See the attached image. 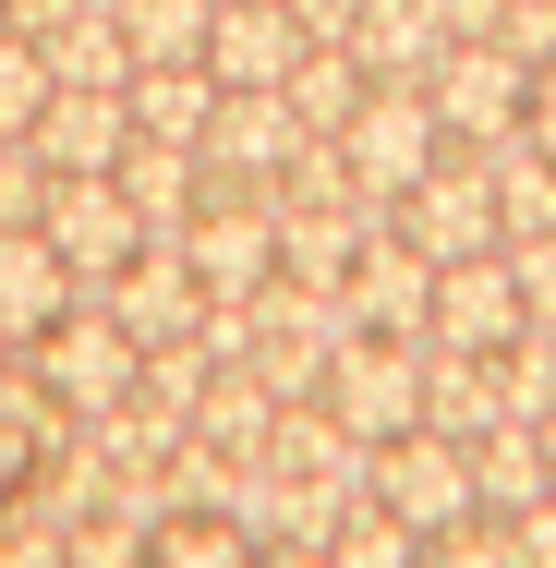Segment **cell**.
<instances>
[{"label":"cell","mask_w":556,"mask_h":568,"mask_svg":"<svg viewBox=\"0 0 556 568\" xmlns=\"http://www.w3.org/2000/svg\"><path fill=\"white\" fill-rule=\"evenodd\" d=\"M315 37L291 24V0H219V24H206V73H219L230 98H254V85H291V61H303Z\"/></svg>","instance_id":"obj_15"},{"label":"cell","mask_w":556,"mask_h":568,"mask_svg":"<svg viewBox=\"0 0 556 568\" xmlns=\"http://www.w3.org/2000/svg\"><path fill=\"white\" fill-rule=\"evenodd\" d=\"M73 303H85V278L61 266V242H49L37 219H12V230H0V339H12V351L49 339Z\"/></svg>","instance_id":"obj_13"},{"label":"cell","mask_w":556,"mask_h":568,"mask_svg":"<svg viewBox=\"0 0 556 568\" xmlns=\"http://www.w3.org/2000/svg\"><path fill=\"white\" fill-rule=\"evenodd\" d=\"M338 315H351V327H375V339H424V327H436V266H424L400 230H375V242H363V266L338 278Z\"/></svg>","instance_id":"obj_11"},{"label":"cell","mask_w":556,"mask_h":568,"mask_svg":"<svg viewBox=\"0 0 556 568\" xmlns=\"http://www.w3.org/2000/svg\"><path fill=\"white\" fill-rule=\"evenodd\" d=\"M291 145H303V121H291L279 85H254V98H230V85H219V121H206L194 170H206V194H279Z\"/></svg>","instance_id":"obj_8"},{"label":"cell","mask_w":556,"mask_h":568,"mask_svg":"<svg viewBox=\"0 0 556 568\" xmlns=\"http://www.w3.org/2000/svg\"><path fill=\"white\" fill-rule=\"evenodd\" d=\"M424 424L436 436H484V424H508V399H496V351H447V339H424Z\"/></svg>","instance_id":"obj_22"},{"label":"cell","mask_w":556,"mask_h":568,"mask_svg":"<svg viewBox=\"0 0 556 568\" xmlns=\"http://www.w3.org/2000/svg\"><path fill=\"white\" fill-rule=\"evenodd\" d=\"M520 568H556V496H545V508H520Z\"/></svg>","instance_id":"obj_38"},{"label":"cell","mask_w":556,"mask_h":568,"mask_svg":"<svg viewBox=\"0 0 556 568\" xmlns=\"http://www.w3.org/2000/svg\"><path fill=\"white\" fill-rule=\"evenodd\" d=\"M338 339H351L338 291H303V278H266V291H254V375H266L279 399H315Z\"/></svg>","instance_id":"obj_5"},{"label":"cell","mask_w":556,"mask_h":568,"mask_svg":"<svg viewBox=\"0 0 556 568\" xmlns=\"http://www.w3.org/2000/svg\"><path fill=\"white\" fill-rule=\"evenodd\" d=\"M24 363H37V387H49L73 424H85V412H121V399H133V375H145V339H133L110 303L85 291V303H73L49 339H24Z\"/></svg>","instance_id":"obj_1"},{"label":"cell","mask_w":556,"mask_h":568,"mask_svg":"<svg viewBox=\"0 0 556 568\" xmlns=\"http://www.w3.org/2000/svg\"><path fill=\"white\" fill-rule=\"evenodd\" d=\"M338 158H351V194H363V206H400L447 158V121H436L424 85H375V98L351 110V133H338Z\"/></svg>","instance_id":"obj_3"},{"label":"cell","mask_w":556,"mask_h":568,"mask_svg":"<svg viewBox=\"0 0 556 568\" xmlns=\"http://www.w3.org/2000/svg\"><path fill=\"white\" fill-rule=\"evenodd\" d=\"M121 206L145 219V242H182L194 230V206H206V170H194V145H158V133H133L121 145Z\"/></svg>","instance_id":"obj_20"},{"label":"cell","mask_w":556,"mask_h":568,"mask_svg":"<svg viewBox=\"0 0 556 568\" xmlns=\"http://www.w3.org/2000/svg\"><path fill=\"white\" fill-rule=\"evenodd\" d=\"M182 266L206 278V303H254L279 278V194H206L182 230Z\"/></svg>","instance_id":"obj_6"},{"label":"cell","mask_w":556,"mask_h":568,"mask_svg":"<svg viewBox=\"0 0 556 568\" xmlns=\"http://www.w3.org/2000/svg\"><path fill=\"white\" fill-rule=\"evenodd\" d=\"M315 399H327V412L351 424V436H363V448L412 436V424H424V339H375V327H351Z\"/></svg>","instance_id":"obj_4"},{"label":"cell","mask_w":556,"mask_h":568,"mask_svg":"<svg viewBox=\"0 0 556 568\" xmlns=\"http://www.w3.org/2000/svg\"><path fill=\"white\" fill-rule=\"evenodd\" d=\"M266 471H303V484H338V496H363V484H375V448L338 424L327 399H279V424H266Z\"/></svg>","instance_id":"obj_17"},{"label":"cell","mask_w":556,"mask_h":568,"mask_svg":"<svg viewBox=\"0 0 556 568\" xmlns=\"http://www.w3.org/2000/svg\"><path fill=\"white\" fill-rule=\"evenodd\" d=\"M145 568H266V545L230 520V508H170L145 532Z\"/></svg>","instance_id":"obj_25"},{"label":"cell","mask_w":556,"mask_h":568,"mask_svg":"<svg viewBox=\"0 0 556 568\" xmlns=\"http://www.w3.org/2000/svg\"><path fill=\"white\" fill-rule=\"evenodd\" d=\"M387 230L424 254V266H459V254H496L508 242V219H496V182H484V145H447L436 170L387 206Z\"/></svg>","instance_id":"obj_2"},{"label":"cell","mask_w":556,"mask_h":568,"mask_svg":"<svg viewBox=\"0 0 556 568\" xmlns=\"http://www.w3.org/2000/svg\"><path fill=\"white\" fill-rule=\"evenodd\" d=\"M447 49H459V37H447L436 0H363V24H351V61H363L375 85H436Z\"/></svg>","instance_id":"obj_18"},{"label":"cell","mask_w":556,"mask_h":568,"mask_svg":"<svg viewBox=\"0 0 556 568\" xmlns=\"http://www.w3.org/2000/svg\"><path fill=\"white\" fill-rule=\"evenodd\" d=\"M279 98H291V121H303V133H351V110L375 98V73H363L351 49H303Z\"/></svg>","instance_id":"obj_27"},{"label":"cell","mask_w":556,"mask_h":568,"mask_svg":"<svg viewBox=\"0 0 556 568\" xmlns=\"http://www.w3.org/2000/svg\"><path fill=\"white\" fill-rule=\"evenodd\" d=\"M61 98V73H49V49L24 37V24H0V133H24V121Z\"/></svg>","instance_id":"obj_32"},{"label":"cell","mask_w":556,"mask_h":568,"mask_svg":"<svg viewBox=\"0 0 556 568\" xmlns=\"http://www.w3.org/2000/svg\"><path fill=\"white\" fill-rule=\"evenodd\" d=\"M121 110H133V133H158V145H206V121H219V73H206V61H133Z\"/></svg>","instance_id":"obj_21"},{"label":"cell","mask_w":556,"mask_h":568,"mask_svg":"<svg viewBox=\"0 0 556 568\" xmlns=\"http://www.w3.org/2000/svg\"><path fill=\"white\" fill-rule=\"evenodd\" d=\"M0 568H73V532H61V520L24 496V508L0 520Z\"/></svg>","instance_id":"obj_33"},{"label":"cell","mask_w":556,"mask_h":568,"mask_svg":"<svg viewBox=\"0 0 556 568\" xmlns=\"http://www.w3.org/2000/svg\"><path fill=\"white\" fill-rule=\"evenodd\" d=\"M206 24H219V0H121L133 61H206Z\"/></svg>","instance_id":"obj_29"},{"label":"cell","mask_w":556,"mask_h":568,"mask_svg":"<svg viewBox=\"0 0 556 568\" xmlns=\"http://www.w3.org/2000/svg\"><path fill=\"white\" fill-rule=\"evenodd\" d=\"M472 508H496V520H520V508H545V424H484L472 436Z\"/></svg>","instance_id":"obj_23"},{"label":"cell","mask_w":556,"mask_h":568,"mask_svg":"<svg viewBox=\"0 0 556 568\" xmlns=\"http://www.w3.org/2000/svg\"><path fill=\"white\" fill-rule=\"evenodd\" d=\"M291 24H303L315 49H351V24H363V0H291Z\"/></svg>","instance_id":"obj_37"},{"label":"cell","mask_w":556,"mask_h":568,"mask_svg":"<svg viewBox=\"0 0 556 568\" xmlns=\"http://www.w3.org/2000/svg\"><path fill=\"white\" fill-rule=\"evenodd\" d=\"M73 568H145V520H121V508L73 520Z\"/></svg>","instance_id":"obj_35"},{"label":"cell","mask_w":556,"mask_h":568,"mask_svg":"<svg viewBox=\"0 0 556 568\" xmlns=\"http://www.w3.org/2000/svg\"><path fill=\"white\" fill-rule=\"evenodd\" d=\"M266 568H327V545H266Z\"/></svg>","instance_id":"obj_40"},{"label":"cell","mask_w":556,"mask_h":568,"mask_svg":"<svg viewBox=\"0 0 556 568\" xmlns=\"http://www.w3.org/2000/svg\"><path fill=\"white\" fill-rule=\"evenodd\" d=\"M266 424H279V387L254 375V363H230V375H206V399H194V436L230 459H266Z\"/></svg>","instance_id":"obj_24"},{"label":"cell","mask_w":556,"mask_h":568,"mask_svg":"<svg viewBox=\"0 0 556 568\" xmlns=\"http://www.w3.org/2000/svg\"><path fill=\"white\" fill-rule=\"evenodd\" d=\"M424 568H520V520H496V508H459L447 532H424Z\"/></svg>","instance_id":"obj_31"},{"label":"cell","mask_w":556,"mask_h":568,"mask_svg":"<svg viewBox=\"0 0 556 568\" xmlns=\"http://www.w3.org/2000/svg\"><path fill=\"white\" fill-rule=\"evenodd\" d=\"M520 327H533V315H520L508 242H496V254H459V266H436V327H424V339H447V351H508Z\"/></svg>","instance_id":"obj_12"},{"label":"cell","mask_w":556,"mask_h":568,"mask_svg":"<svg viewBox=\"0 0 556 568\" xmlns=\"http://www.w3.org/2000/svg\"><path fill=\"white\" fill-rule=\"evenodd\" d=\"M520 133H533V145H545V158H556V61H545V73H533V110H520Z\"/></svg>","instance_id":"obj_39"},{"label":"cell","mask_w":556,"mask_h":568,"mask_svg":"<svg viewBox=\"0 0 556 568\" xmlns=\"http://www.w3.org/2000/svg\"><path fill=\"white\" fill-rule=\"evenodd\" d=\"M375 508H400L412 532H447L459 508H472V448L436 436V424H412V436H387L375 448V484H363Z\"/></svg>","instance_id":"obj_10"},{"label":"cell","mask_w":556,"mask_h":568,"mask_svg":"<svg viewBox=\"0 0 556 568\" xmlns=\"http://www.w3.org/2000/svg\"><path fill=\"white\" fill-rule=\"evenodd\" d=\"M98 303H110V315H121L145 351H170V339H194V315H206V278L182 266V242H145L121 278H98Z\"/></svg>","instance_id":"obj_14"},{"label":"cell","mask_w":556,"mask_h":568,"mask_svg":"<svg viewBox=\"0 0 556 568\" xmlns=\"http://www.w3.org/2000/svg\"><path fill=\"white\" fill-rule=\"evenodd\" d=\"M37 230L61 242V266L98 291V278H121L133 254H145V219L121 206V182L110 170H49V206H37Z\"/></svg>","instance_id":"obj_7"},{"label":"cell","mask_w":556,"mask_h":568,"mask_svg":"<svg viewBox=\"0 0 556 568\" xmlns=\"http://www.w3.org/2000/svg\"><path fill=\"white\" fill-rule=\"evenodd\" d=\"M424 98H436L447 145H496V133H520V110H533V61H508L496 37H459Z\"/></svg>","instance_id":"obj_9"},{"label":"cell","mask_w":556,"mask_h":568,"mask_svg":"<svg viewBox=\"0 0 556 568\" xmlns=\"http://www.w3.org/2000/svg\"><path fill=\"white\" fill-rule=\"evenodd\" d=\"M496 399H508L520 424H545V412H556V327H520V339L496 351Z\"/></svg>","instance_id":"obj_30"},{"label":"cell","mask_w":556,"mask_h":568,"mask_svg":"<svg viewBox=\"0 0 556 568\" xmlns=\"http://www.w3.org/2000/svg\"><path fill=\"white\" fill-rule=\"evenodd\" d=\"M194 351H206V363H254V303H206V315H194Z\"/></svg>","instance_id":"obj_36"},{"label":"cell","mask_w":556,"mask_h":568,"mask_svg":"<svg viewBox=\"0 0 556 568\" xmlns=\"http://www.w3.org/2000/svg\"><path fill=\"white\" fill-rule=\"evenodd\" d=\"M24 145H37L49 170H121V145H133V110H121V85H61L49 110L24 121Z\"/></svg>","instance_id":"obj_16"},{"label":"cell","mask_w":556,"mask_h":568,"mask_svg":"<svg viewBox=\"0 0 556 568\" xmlns=\"http://www.w3.org/2000/svg\"><path fill=\"white\" fill-rule=\"evenodd\" d=\"M545 496H556V412H545Z\"/></svg>","instance_id":"obj_41"},{"label":"cell","mask_w":556,"mask_h":568,"mask_svg":"<svg viewBox=\"0 0 556 568\" xmlns=\"http://www.w3.org/2000/svg\"><path fill=\"white\" fill-rule=\"evenodd\" d=\"M387 230V206H279V278L303 291H338L363 266V242Z\"/></svg>","instance_id":"obj_19"},{"label":"cell","mask_w":556,"mask_h":568,"mask_svg":"<svg viewBox=\"0 0 556 568\" xmlns=\"http://www.w3.org/2000/svg\"><path fill=\"white\" fill-rule=\"evenodd\" d=\"M508 278H520V315L556 327V230H520V242H508Z\"/></svg>","instance_id":"obj_34"},{"label":"cell","mask_w":556,"mask_h":568,"mask_svg":"<svg viewBox=\"0 0 556 568\" xmlns=\"http://www.w3.org/2000/svg\"><path fill=\"white\" fill-rule=\"evenodd\" d=\"M327 568H424V532L400 520V508H375V496H351L327 532Z\"/></svg>","instance_id":"obj_28"},{"label":"cell","mask_w":556,"mask_h":568,"mask_svg":"<svg viewBox=\"0 0 556 568\" xmlns=\"http://www.w3.org/2000/svg\"><path fill=\"white\" fill-rule=\"evenodd\" d=\"M484 182H496L508 242H520V230H556V158L533 145V133H496V145H484Z\"/></svg>","instance_id":"obj_26"}]
</instances>
